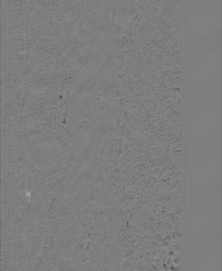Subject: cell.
Segmentation results:
<instances>
[{"instance_id":"obj_4","label":"cell","mask_w":222,"mask_h":271,"mask_svg":"<svg viewBox=\"0 0 222 271\" xmlns=\"http://www.w3.org/2000/svg\"><path fill=\"white\" fill-rule=\"evenodd\" d=\"M217 98L219 100L222 98V73L220 72L217 76Z\"/></svg>"},{"instance_id":"obj_7","label":"cell","mask_w":222,"mask_h":271,"mask_svg":"<svg viewBox=\"0 0 222 271\" xmlns=\"http://www.w3.org/2000/svg\"><path fill=\"white\" fill-rule=\"evenodd\" d=\"M193 111L195 115L196 116L197 113L198 112V103L196 99V91L194 92V96H193Z\"/></svg>"},{"instance_id":"obj_5","label":"cell","mask_w":222,"mask_h":271,"mask_svg":"<svg viewBox=\"0 0 222 271\" xmlns=\"http://www.w3.org/2000/svg\"><path fill=\"white\" fill-rule=\"evenodd\" d=\"M196 99L198 103V112H199L201 110L202 106V98H201V90L200 85H199L198 89L196 92Z\"/></svg>"},{"instance_id":"obj_3","label":"cell","mask_w":222,"mask_h":271,"mask_svg":"<svg viewBox=\"0 0 222 271\" xmlns=\"http://www.w3.org/2000/svg\"><path fill=\"white\" fill-rule=\"evenodd\" d=\"M201 98H202V106L204 109L206 108L207 105V94L206 81L204 80L203 84V87L201 90Z\"/></svg>"},{"instance_id":"obj_1","label":"cell","mask_w":222,"mask_h":271,"mask_svg":"<svg viewBox=\"0 0 222 271\" xmlns=\"http://www.w3.org/2000/svg\"><path fill=\"white\" fill-rule=\"evenodd\" d=\"M207 94V104L211 106L213 102L212 95V78L209 77L206 82Z\"/></svg>"},{"instance_id":"obj_2","label":"cell","mask_w":222,"mask_h":271,"mask_svg":"<svg viewBox=\"0 0 222 271\" xmlns=\"http://www.w3.org/2000/svg\"><path fill=\"white\" fill-rule=\"evenodd\" d=\"M212 95H213V102H216L218 99L217 98V77L216 74L213 76V80H212Z\"/></svg>"},{"instance_id":"obj_6","label":"cell","mask_w":222,"mask_h":271,"mask_svg":"<svg viewBox=\"0 0 222 271\" xmlns=\"http://www.w3.org/2000/svg\"><path fill=\"white\" fill-rule=\"evenodd\" d=\"M212 147L213 149V152L215 154L216 153L218 149V143H217V133L215 131L212 135Z\"/></svg>"}]
</instances>
